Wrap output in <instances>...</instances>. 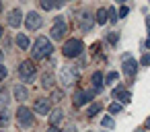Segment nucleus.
<instances>
[{
    "label": "nucleus",
    "mask_w": 150,
    "mask_h": 132,
    "mask_svg": "<svg viewBox=\"0 0 150 132\" xmlns=\"http://www.w3.org/2000/svg\"><path fill=\"white\" fill-rule=\"evenodd\" d=\"M52 52H54V46H52V41L47 37H37L35 44H33V48H31L33 60H43V58L52 56Z\"/></svg>",
    "instance_id": "1"
},
{
    "label": "nucleus",
    "mask_w": 150,
    "mask_h": 132,
    "mask_svg": "<svg viewBox=\"0 0 150 132\" xmlns=\"http://www.w3.org/2000/svg\"><path fill=\"white\" fill-rule=\"evenodd\" d=\"M78 74H80V68L78 66H64L60 70V83H62V87L64 89L72 87L76 83V78H78Z\"/></svg>",
    "instance_id": "2"
},
{
    "label": "nucleus",
    "mask_w": 150,
    "mask_h": 132,
    "mask_svg": "<svg viewBox=\"0 0 150 132\" xmlns=\"http://www.w3.org/2000/svg\"><path fill=\"white\" fill-rule=\"evenodd\" d=\"M82 52H84V44L80 39H68L64 44V48H62V54L66 58H78Z\"/></svg>",
    "instance_id": "3"
},
{
    "label": "nucleus",
    "mask_w": 150,
    "mask_h": 132,
    "mask_svg": "<svg viewBox=\"0 0 150 132\" xmlns=\"http://www.w3.org/2000/svg\"><path fill=\"white\" fill-rule=\"evenodd\" d=\"M19 76L23 83H33L35 76H37V66L31 62V60H25L21 66H19Z\"/></svg>",
    "instance_id": "4"
},
{
    "label": "nucleus",
    "mask_w": 150,
    "mask_h": 132,
    "mask_svg": "<svg viewBox=\"0 0 150 132\" xmlns=\"http://www.w3.org/2000/svg\"><path fill=\"white\" fill-rule=\"evenodd\" d=\"M68 33V25L64 23V19L62 17H58L56 19V25L52 27V31H50V35H52V39H64V35Z\"/></svg>",
    "instance_id": "5"
},
{
    "label": "nucleus",
    "mask_w": 150,
    "mask_h": 132,
    "mask_svg": "<svg viewBox=\"0 0 150 132\" xmlns=\"http://www.w3.org/2000/svg\"><path fill=\"white\" fill-rule=\"evenodd\" d=\"M17 120H19V124L23 126V128H31L33 126V113H31V109L29 107H19V111H17Z\"/></svg>",
    "instance_id": "6"
},
{
    "label": "nucleus",
    "mask_w": 150,
    "mask_h": 132,
    "mask_svg": "<svg viewBox=\"0 0 150 132\" xmlns=\"http://www.w3.org/2000/svg\"><path fill=\"white\" fill-rule=\"evenodd\" d=\"M41 23H43L41 15H39V13H35V11H31V13L25 17V25H27V29H29V31H37V29L41 27Z\"/></svg>",
    "instance_id": "7"
},
{
    "label": "nucleus",
    "mask_w": 150,
    "mask_h": 132,
    "mask_svg": "<svg viewBox=\"0 0 150 132\" xmlns=\"http://www.w3.org/2000/svg\"><path fill=\"white\" fill-rule=\"evenodd\" d=\"M93 25H95V17H93L91 13H80V15H78V29H80V31L88 33V31L93 29Z\"/></svg>",
    "instance_id": "8"
},
{
    "label": "nucleus",
    "mask_w": 150,
    "mask_h": 132,
    "mask_svg": "<svg viewBox=\"0 0 150 132\" xmlns=\"http://www.w3.org/2000/svg\"><path fill=\"white\" fill-rule=\"evenodd\" d=\"M121 62H123V72H125L127 76H134V74L138 72V62H136L132 56L123 54V56H121Z\"/></svg>",
    "instance_id": "9"
},
{
    "label": "nucleus",
    "mask_w": 150,
    "mask_h": 132,
    "mask_svg": "<svg viewBox=\"0 0 150 132\" xmlns=\"http://www.w3.org/2000/svg\"><path fill=\"white\" fill-rule=\"evenodd\" d=\"M33 109H35L39 116H47V113L52 111L50 99H45V97H39V99H35V103H33Z\"/></svg>",
    "instance_id": "10"
},
{
    "label": "nucleus",
    "mask_w": 150,
    "mask_h": 132,
    "mask_svg": "<svg viewBox=\"0 0 150 132\" xmlns=\"http://www.w3.org/2000/svg\"><path fill=\"white\" fill-rule=\"evenodd\" d=\"M113 99H117V103H129L132 101V93L125 91L123 87H115L113 89Z\"/></svg>",
    "instance_id": "11"
},
{
    "label": "nucleus",
    "mask_w": 150,
    "mask_h": 132,
    "mask_svg": "<svg viewBox=\"0 0 150 132\" xmlns=\"http://www.w3.org/2000/svg\"><path fill=\"white\" fill-rule=\"evenodd\" d=\"M6 21H8V25H11V27H19V25H21V21H23V13H21L19 9L11 11V13H8V17H6Z\"/></svg>",
    "instance_id": "12"
},
{
    "label": "nucleus",
    "mask_w": 150,
    "mask_h": 132,
    "mask_svg": "<svg viewBox=\"0 0 150 132\" xmlns=\"http://www.w3.org/2000/svg\"><path fill=\"white\" fill-rule=\"evenodd\" d=\"M74 105L76 107H80V105H84V103H88V95H86V91H82V89H76L74 91Z\"/></svg>",
    "instance_id": "13"
},
{
    "label": "nucleus",
    "mask_w": 150,
    "mask_h": 132,
    "mask_svg": "<svg viewBox=\"0 0 150 132\" xmlns=\"http://www.w3.org/2000/svg\"><path fill=\"white\" fill-rule=\"evenodd\" d=\"M91 81H93V89H95V93H101V91H103V85H105V83H103V74H101V72H95Z\"/></svg>",
    "instance_id": "14"
},
{
    "label": "nucleus",
    "mask_w": 150,
    "mask_h": 132,
    "mask_svg": "<svg viewBox=\"0 0 150 132\" xmlns=\"http://www.w3.org/2000/svg\"><path fill=\"white\" fill-rule=\"evenodd\" d=\"M27 97H29V91H27L23 85H17V87H15V99H17V101H25Z\"/></svg>",
    "instance_id": "15"
},
{
    "label": "nucleus",
    "mask_w": 150,
    "mask_h": 132,
    "mask_svg": "<svg viewBox=\"0 0 150 132\" xmlns=\"http://www.w3.org/2000/svg\"><path fill=\"white\" fill-rule=\"evenodd\" d=\"M62 120H64V111H62L60 107H58V109H54V111H52V116H50V122H52V126H58Z\"/></svg>",
    "instance_id": "16"
},
{
    "label": "nucleus",
    "mask_w": 150,
    "mask_h": 132,
    "mask_svg": "<svg viewBox=\"0 0 150 132\" xmlns=\"http://www.w3.org/2000/svg\"><path fill=\"white\" fill-rule=\"evenodd\" d=\"M17 46H19V50H27L29 48V37L25 33H19L17 35Z\"/></svg>",
    "instance_id": "17"
},
{
    "label": "nucleus",
    "mask_w": 150,
    "mask_h": 132,
    "mask_svg": "<svg viewBox=\"0 0 150 132\" xmlns=\"http://www.w3.org/2000/svg\"><path fill=\"white\" fill-rule=\"evenodd\" d=\"M107 15H109V11H105V9H99V11H97V17H95V21H97L99 25H105V23H107Z\"/></svg>",
    "instance_id": "18"
},
{
    "label": "nucleus",
    "mask_w": 150,
    "mask_h": 132,
    "mask_svg": "<svg viewBox=\"0 0 150 132\" xmlns=\"http://www.w3.org/2000/svg\"><path fill=\"white\" fill-rule=\"evenodd\" d=\"M41 87H45V89H52V87H54V74L45 72V74L41 76Z\"/></svg>",
    "instance_id": "19"
},
{
    "label": "nucleus",
    "mask_w": 150,
    "mask_h": 132,
    "mask_svg": "<svg viewBox=\"0 0 150 132\" xmlns=\"http://www.w3.org/2000/svg\"><path fill=\"white\" fill-rule=\"evenodd\" d=\"M101 109H103V105H101L99 101H97V103H91V107H88L86 116H88V118H95V116H97V113H99Z\"/></svg>",
    "instance_id": "20"
},
{
    "label": "nucleus",
    "mask_w": 150,
    "mask_h": 132,
    "mask_svg": "<svg viewBox=\"0 0 150 132\" xmlns=\"http://www.w3.org/2000/svg\"><path fill=\"white\" fill-rule=\"evenodd\" d=\"M117 78H119V74H117L115 70H111V72H107L105 83H107V85H113V83H117Z\"/></svg>",
    "instance_id": "21"
},
{
    "label": "nucleus",
    "mask_w": 150,
    "mask_h": 132,
    "mask_svg": "<svg viewBox=\"0 0 150 132\" xmlns=\"http://www.w3.org/2000/svg\"><path fill=\"white\" fill-rule=\"evenodd\" d=\"M6 105H8V93L0 89V107H6Z\"/></svg>",
    "instance_id": "22"
},
{
    "label": "nucleus",
    "mask_w": 150,
    "mask_h": 132,
    "mask_svg": "<svg viewBox=\"0 0 150 132\" xmlns=\"http://www.w3.org/2000/svg\"><path fill=\"white\" fill-rule=\"evenodd\" d=\"M8 122H11V113L8 111H0V128L6 126Z\"/></svg>",
    "instance_id": "23"
},
{
    "label": "nucleus",
    "mask_w": 150,
    "mask_h": 132,
    "mask_svg": "<svg viewBox=\"0 0 150 132\" xmlns=\"http://www.w3.org/2000/svg\"><path fill=\"white\" fill-rule=\"evenodd\" d=\"M109 19H111V23H117V19H119V13H117L113 6L109 9Z\"/></svg>",
    "instance_id": "24"
},
{
    "label": "nucleus",
    "mask_w": 150,
    "mask_h": 132,
    "mask_svg": "<svg viewBox=\"0 0 150 132\" xmlns=\"http://www.w3.org/2000/svg\"><path fill=\"white\" fill-rule=\"evenodd\" d=\"M117 39H119V33H115V31L107 33V41H109V44H117Z\"/></svg>",
    "instance_id": "25"
},
{
    "label": "nucleus",
    "mask_w": 150,
    "mask_h": 132,
    "mask_svg": "<svg viewBox=\"0 0 150 132\" xmlns=\"http://www.w3.org/2000/svg\"><path fill=\"white\" fill-rule=\"evenodd\" d=\"M109 111H111V113H119V111H121V103L113 101V103L109 105Z\"/></svg>",
    "instance_id": "26"
},
{
    "label": "nucleus",
    "mask_w": 150,
    "mask_h": 132,
    "mask_svg": "<svg viewBox=\"0 0 150 132\" xmlns=\"http://www.w3.org/2000/svg\"><path fill=\"white\" fill-rule=\"evenodd\" d=\"M101 124H103L105 128H115V122H113V118H109V116H107V118H103V122H101Z\"/></svg>",
    "instance_id": "27"
},
{
    "label": "nucleus",
    "mask_w": 150,
    "mask_h": 132,
    "mask_svg": "<svg viewBox=\"0 0 150 132\" xmlns=\"http://www.w3.org/2000/svg\"><path fill=\"white\" fill-rule=\"evenodd\" d=\"M41 9H45V11H52V9H58V4H54V2H47V0H41Z\"/></svg>",
    "instance_id": "28"
},
{
    "label": "nucleus",
    "mask_w": 150,
    "mask_h": 132,
    "mask_svg": "<svg viewBox=\"0 0 150 132\" xmlns=\"http://www.w3.org/2000/svg\"><path fill=\"white\" fill-rule=\"evenodd\" d=\"M64 91H52V101H62Z\"/></svg>",
    "instance_id": "29"
},
{
    "label": "nucleus",
    "mask_w": 150,
    "mask_h": 132,
    "mask_svg": "<svg viewBox=\"0 0 150 132\" xmlns=\"http://www.w3.org/2000/svg\"><path fill=\"white\" fill-rule=\"evenodd\" d=\"M140 64H142V66H150V54H144L142 60H140Z\"/></svg>",
    "instance_id": "30"
},
{
    "label": "nucleus",
    "mask_w": 150,
    "mask_h": 132,
    "mask_svg": "<svg viewBox=\"0 0 150 132\" xmlns=\"http://www.w3.org/2000/svg\"><path fill=\"white\" fill-rule=\"evenodd\" d=\"M127 13H129V6H125V4H123V6L119 9V17H125Z\"/></svg>",
    "instance_id": "31"
},
{
    "label": "nucleus",
    "mask_w": 150,
    "mask_h": 132,
    "mask_svg": "<svg viewBox=\"0 0 150 132\" xmlns=\"http://www.w3.org/2000/svg\"><path fill=\"white\" fill-rule=\"evenodd\" d=\"M6 74H8V72H6V68H4L2 64H0V81H2V78H4Z\"/></svg>",
    "instance_id": "32"
},
{
    "label": "nucleus",
    "mask_w": 150,
    "mask_h": 132,
    "mask_svg": "<svg viewBox=\"0 0 150 132\" xmlns=\"http://www.w3.org/2000/svg\"><path fill=\"white\" fill-rule=\"evenodd\" d=\"M64 132H76V126H74V124H70V126H66V128H64Z\"/></svg>",
    "instance_id": "33"
},
{
    "label": "nucleus",
    "mask_w": 150,
    "mask_h": 132,
    "mask_svg": "<svg viewBox=\"0 0 150 132\" xmlns=\"http://www.w3.org/2000/svg\"><path fill=\"white\" fill-rule=\"evenodd\" d=\"M99 50H101V44H93V52H95V54H97V52H99Z\"/></svg>",
    "instance_id": "34"
},
{
    "label": "nucleus",
    "mask_w": 150,
    "mask_h": 132,
    "mask_svg": "<svg viewBox=\"0 0 150 132\" xmlns=\"http://www.w3.org/2000/svg\"><path fill=\"white\" fill-rule=\"evenodd\" d=\"M47 132H60V128H58V126H50Z\"/></svg>",
    "instance_id": "35"
},
{
    "label": "nucleus",
    "mask_w": 150,
    "mask_h": 132,
    "mask_svg": "<svg viewBox=\"0 0 150 132\" xmlns=\"http://www.w3.org/2000/svg\"><path fill=\"white\" fill-rule=\"evenodd\" d=\"M146 48L150 50V35H148V39H146Z\"/></svg>",
    "instance_id": "36"
},
{
    "label": "nucleus",
    "mask_w": 150,
    "mask_h": 132,
    "mask_svg": "<svg viewBox=\"0 0 150 132\" xmlns=\"http://www.w3.org/2000/svg\"><path fill=\"white\" fill-rule=\"evenodd\" d=\"M146 128H150V118H148V120H146Z\"/></svg>",
    "instance_id": "37"
},
{
    "label": "nucleus",
    "mask_w": 150,
    "mask_h": 132,
    "mask_svg": "<svg viewBox=\"0 0 150 132\" xmlns=\"http://www.w3.org/2000/svg\"><path fill=\"white\" fill-rule=\"evenodd\" d=\"M2 58H4V54H2V52H0V62H2Z\"/></svg>",
    "instance_id": "38"
},
{
    "label": "nucleus",
    "mask_w": 150,
    "mask_h": 132,
    "mask_svg": "<svg viewBox=\"0 0 150 132\" xmlns=\"http://www.w3.org/2000/svg\"><path fill=\"white\" fill-rule=\"evenodd\" d=\"M0 37H2V25H0Z\"/></svg>",
    "instance_id": "39"
},
{
    "label": "nucleus",
    "mask_w": 150,
    "mask_h": 132,
    "mask_svg": "<svg viewBox=\"0 0 150 132\" xmlns=\"http://www.w3.org/2000/svg\"><path fill=\"white\" fill-rule=\"evenodd\" d=\"M0 13H2V2H0Z\"/></svg>",
    "instance_id": "40"
},
{
    "label": "nucleus",
    "mask_w": 150,
    "mask_h": 132,
    "mask_svg": "<svg viewBox=\"0 0 150 132\" xmlns=\"http://www.w3.org/2000/svg\"><path fill=\"white\" fill-rule=\"evenodd\" d=\"M136 132H144V130H136Z\"/></svg>",
    "instance_id": "41"
}]
</instances>
